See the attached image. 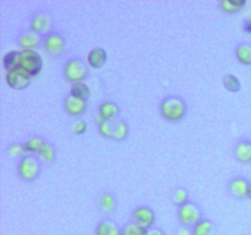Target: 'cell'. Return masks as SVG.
Here are the masks:
<instances>
[{
  "label": "cell",
  "mask_w": 251,
  "mask_h": 235,
  "mask_svg": "<svg viewBox=\"0 0 251 235\" xmlns=\"http://www.w3.org/2000/svg\"><path fill=\"white\" fill-rule=\"evenodd\" d=\"M173 202L174 205H176L178 207L185 205L186 202H189V192L186 188H176L173 192Z\"/></svg>",
  "instance_id": "27"
},
{
  "label": "cell",
  "mask_w": 251,
  "mask_h": 235,
  "mask_svg": "<svg viewBox=\"0 0 251 235\" xmlns=\"http://www.w3.org/2000/svg\"><path fill=\"white\" fill-rule=\"evenodd\" d=\"M113 130H114V125L112 124V121H104L102 124L98 125V131L102 135L103 137H107V139H112L113 137Z\"/></svg>",
  "instance_id": "29"
},
{
  "label": "cell",
  "mask_w": 251,
  "mask_h": 235,
  "mask_svg": "<svg viewBox=\"0 0 251 235\" xmlns=\"http://www.w3.org/2000/svg\"><path fill=\"white\" fill-rule=\"evenodd\" d=\"M86 107H87L86 100L76 98L71 94H69L64 100V109L69 115H73V117H81L86 112Z\"/></svg>",
  "instance_id": "13"
},
{
  "label": "cell",
  "mask_w": 251,
  "mask_h": 235,
  "mask_svg": "<svg viewBox=\"0 0 251 235\" xmlns=\"http://www.w3.org/2000/svg\"><path fill=\"white\" fill-rule=\"evenodd\" d=\"M98 114L107 121H112L120 114V107L113 100H104L98 108Z\"/></svg>",
  "instance_id": "14"
},
{
  "label": "cell",
  "mask_w": 251,
  "mask_h": 235,
  "mask_svg": "<svg viewBox=\"0 0 251 235\" xmlns=\"http://www.w3.org/2000/svg\"><path fill=\"white\" fill-rule=\"evenodd\" d=\"M20 63V51L11 50L7 51L2 58V66L6 71L12 70V69L17 68Z\"/></svg>",
  "instance_id": "24"
},
{
  "label": "cell",
  "mask_w": 251,
  "mask_h": 235,
  "mask_svg": "<svg viewBox=\"0 0 251 235\" xmlns=\"http://www.w3.org/2000/svg\"><path fill=\"white\" fill-rule=\"evenodd\" d=\"M41 42L42 37L39 34L34 33L31 29L24 31L17 37V44L21 47L22 50H29V49H33L34 50V48L41 46Z\"/></svg>",
  "instance_id": "12"
},
{
  "label": "cell",
  "mask_w": 251,
  "mask_h": 235,
  "mask_svg": "<svg viewBox=\"0 0 251 235\" xmlns=\"http://www.w3.org/2000/svg\"><path fill=\"white\" fill-rule=\"evenodd\" d=\"M178 219L181 227L191 228L193 229L199 222L203 219L202 211L195 202H186L185 205L178 207Z\"/></svg>",
  "instance_id": "3"
},
{
  "label": "cell",
  "mask_w": 251,
  "mask_h": 235,
  "mask_svg": "<svg viewBox=\"0 0 251 235\" xmlns=\"http://www.w3.org/2000/svg\"><path fill=\"white\" fill-rule=\"evenodd\" d=\"M228 190L233 197L238 200H244L249 198V193L251 190V183L247 178L242 175L234 176L228 184Z\"/></svg>",
  "instance_id": "8"
},
{
  "label": "cell",
  "mask_w": 251,
  "mask_h": 235,
  "mask_svg": "<svg viewBox=\"0 0 251 235\" xmlns=\"http://www.w3.org/2000/svg\"><path fill=\"white\" fill-rule=\"evenodd\" d=\"M235 159L243 164L251 163V140L250 139H242L235 143L234 146Z\"/></svg>",
  "instance_id": "11"
},
{
  "label": "cell",
  "mask_w": 251,
  "mask_h": 235,
  "mask_svg": "<svg viewBox=\"0 0 251 235\" xmlns=\"http://www.w3.org/2000/svg\"><path fill=\"white\" fill-rule=\"evenodd\" d=\"M98 205L103 213H110L115 208V197L109 192L102 193L98 198Z\"/></svg>",
  "instance_id": "22"
},
{
  "label": "cell",
  "mask_w": 251,
  "mask_h": 235,
  "mask_svg": "<svg viewBox=\"0 0 251 235\" xmlns=\"http://www.w3.org/2000/svg\"><path fill=\"white\" fill-rule=\"evenodd\" d=\"M146 235H164V233L158 228H151V229L147 230Z\"/></svg>",
  "instance_id": "34"
},
{
  "label": "cell",
  "mask_w": 251,
  "mask_h": 235,
  "mask_svg": "<svg viewBox=\"0 0 251 235\" xmlns=\"http://www.w3.org/2000/svg\"><path fill=\"white\" fill-rule=\"evenodd\" d=\"M55 156H56L55 147H54L51 143H49V142H46V143H44V146L42 147L41 152L38 153L39 159H43V161H46L47 163H51V162H54Z\"/></svg>",
  "instance_id": "26"
},
{
  "label": "cell",
  "mask_w": 251,
  "mask_h": 235,
  "mask_svg": "<svg viewBox=\"0 0 251 235\" xmlns=\"http://www.w3.org/2000/svg\"><path fill=\"white\" fill-rule=\"evenodd\" d=\"M249 198L251 200V190H250V193H249Z\"/></svg>",
  "instance_id": "35"
},
{
  "label": "cell",
  "mask_w": 251,
  "mask_h": 235,
  "mask_svg": "<svg viewBox=\"0 0 251 235\" xmlns=\"http://www.w3.org/2000/svg\"><path fill=\"white\" fill-rule=\"evenodd\" d=\"M44 143H46V141H44L42 137L33 136L29 140H27V141L24 143L25 151L29 154H36V153L38 154L39 152H41L42 147L44 146Z\"/></svg>",
  "instance_id": "21"
},
{
  "label": "cell",
  "mask_w": 251,
  "mask_h": 235,
  "mask_svg": "<svg viewBox=\"0 0 251 235\" xmlns=\"http://www.w3.org/2000/svg\"><path fill=\"white\" fill-rule=\"evenodd\" d=\"M107 58L108 55L105 49L100 48V47H98V48H93L87 55L88 65L93 69H100L104 65L105 61H107Z\"/></svg>",
  "instance_id": "15"
},
{
  "label": "cell",
  "mask_w": 251,
  "mask_h": 235,
  "mask_svg": "<svg viewBox=\"0 0 251 235\" xmlns=\"http://www.w3.org/2000/svg\"><path fill=\"white\" fill-rule=\"evenodd\" d=\"M176 235H194V234H193V229H191V228L180 227L178 230H176Z\"/></svg>",
  "instance_id": "32"
},
{
  "label": "cell",
  "mask_w": 251,
  "mask_h": 235,
  "mask_svg": "<svg viewBox=\"0 0 251 235\" xmlns=\"http://www.w3.org/2000/svg\"><path fill=\"white\" fill-rule=\"evenodd\" d=\"M194 235H213L215 234V224L212 220L203 218L201 222H199L195 227L193 228Z\"/></svg>",
  "instance_id": "19"
},
{
  "label": "cell",
  "mask_w": 251,
  "mask_h": 235,
  "mask_svg": "<svg viewBox=\"0 0 251 235\" xmlns=\"http://www.w3.org/2000/svg\"><path fill=\"white\" fill-rule=\"evenodd\" d=\"M87 130V124L83 120H76L73 125V132L75 135H83Z\"/></svg>",
  "instance_id": "31"
},
{
  "label": "cell",
  "mask_w": 251,
  "mask_h": 235,
  "mask_svg": "<svg viewBox=\"0 0 251 235\" xmlns=\"http://www.w3.org/2000/svg\"><path fill=\"white\" fill-rule=\"evenodd\" d=\"M127 135H129V125L124 120H120L114 125V130H113V140L118 142H122L126 140Z\"/></svg>",
  "instance_id": "23"
},
{
  "label": "cell",
  "mask_w": 251,
  "mask_h": 235,
  "mask_svg": "<svg viewBox=\"0 0 251 235\" xmlns=\"http://www.w3.org/2000/svg\"><path fill=\"white\" fill-rule=\"evenodd\" d=\"M31 31L39 34L41 37H47L50 34L51 27H53V20L47 15L46 12H37L31 19Z\"/></svg>",
  "instance_id": "7"
},
{
  "label": "cell",
  "mask_w": 251,
  "mask_h": 235,
  "mask_svg": "<svg viewBox=\"0 0 251 235\" xmlns=\"http://www.w3.org/2000/svg\"><path fill=\"white\" fill-rule=\"evenodd\" d=\"M159 113L167 121H180L188 113V104L181 97L168 95L159 104Z\"/></svg>",
  "instance_id": "1"
},
{
  "label": "cell",
  "mask_w": 251,
  "mask_h": 235,
  "mask_svg": "<svg viewBox=\"0 0 251 235\" xmlns=\"http://www.w3.org/2000/svg\"><path fill=\"white\" fill-rule=\"evenodd\" d=\"M132 222L139 224L144 229L149 230L153 228L154 220H156V214L153 211L147 206H139L132 211Z\"/></svg>",
  "instance_id": "10"
},
{
  "label": "cell",
  "mask_w": 251,
  "mask_h": 235,
  "mask_svg": "<svg viewBox=\"0 0 251 235\" xmlns=\"http://www.w3.org/2000/svg\"><path fill=\"white\" fill-rule=\"evenodd\" d=\"M5 81H6L7 86L12 88V90L22 91L26 90L31 85L32 76L27 71H25L24 69L17 66V68L12 69V70L6 71Z\"/></svg>",
  "instance_id": "6"
},
{
  "label": "cell",
  "mask_w": 251,
  "mask_h": 235,
  "mask_svg": "<svg viewBox=\"0 0 251 235\" xmlns=\"http://www.w3.org/2000/svg\"><path fill=\"white\" fill-rule=\"evenodd\" d=\"M96 235H122V229L113 220L104 219L96 227Z\"/></svg>",
  "instance_id": "16"
},
{
  "label": "cell",
  "mask_w": 251,
  "mask_h": 235,
  "mask_svg": "<svg viewBox=\"0 0 251 235\" xmlns=\"http://www.w3.org/2000/svg\"><path fill=\"white\" fill-rule=\"evenodd\" d=\"M243 29L245 33L251 34V19H245L243 22Z\"/></svg>",
  "instance_id": "33"
},
{
  "label": "cell",
  "mask_w": 251,
  "mask_h": 235,
  "mask_svg": "<svg viewBox=\"0 0 251 235\" xmlns=\"http://www.w3.org/2000/svg\"><path fill=\"white\" fill-rule=\"evenodd\" d=\"M70 94L74 95L76 98H80V99L86 100L90 98L91 95V90L88 87V85H86L85 82H77V83H73L71 85V90H70Z\"/></svg>",
  "instance_id": "20"
},
{
  "label": "cell",
  "mask_w": 251,
  "mask_h": 235,
  "mask_svg": "<svg viewBox=\"0 0 251 235\" xmlns=\"http://www.w3.org/2000/svg\"><path fill=\"white\" fill-rule=\"evenodd\" d=\"M88 75L87 66L80 58H71L64 66V76L69 82H83Z\"/></svg>",
  "instance_id": "5"
},
{
  "label": "cell",
  "mask_w": 251,
  "mask_h": 235,
  "mask_svg": "<svg viewBox=\"0 0 251 235\" xmlns=\"http://www.w3.org/2000/svg\"><path fill=\"white\" fill-rule=\"evenodd\" d=\"M43 46L47 53L51 56H60L64 53V48H65V38L63 34L58 33V32H51L43 39Z\"/></svg>",
  "instance_id": "9"
},
{
  "label": "cell",
  "mask_w": 251,
  "mask_h": 235,
  "mask_svg": "<svg viewBox=\"0 0 251 235\" xmlns=\"http://www.w3.org/2000/svg\"><path fill=\"white\" fill-rule=\"evenodd\" d=\"M7 153H9L11 157H21V158L26 156V154H28L26 151H25L24 143L10 144V146L7 147Z\"/></svg>",
  "instance_id": "30"
},
{
  "label": "cell",
  "mask_w": 251,
  "mask_h": 235,
  "mask_svg": "<svg viewBox=\"0 0 251 235\" xmlns=\"http://www.w3.org/2000/svg\"><path fill=\"white\" fill-rule=\"evenodd\" d=\"M235 58L240 64L245 66L251 65V44L250 43H240L235 48Z\"/></svg>",
  "instance_id": "17"
},
{
  "label": "cell",
  "mask_w": 251,
  "mask_h": 235,
  "mask_svg": "<svg viewBox=\"0 0 251 235\" xmlns=\"http://www.w3.org/2000/svg\"><path fill=\"white\" fill-rule=\"evenodd\" d=\"M146 229L140 227L136 223L131 222L129 224L125 225L122 229V235H146Z\"/></svg>",
  "instance_id": "28"
},
{
  "label": "cell",
  "mask_w": 251,
  "mask_h": 235,
  "mask_svg": "<svg viewBox=\"0 0 251 235\" xmlns=\"http://www.w3.org/2000/svg\"><path fill=\"white\" fill-rule=\"evenodd\" d=\"M41 159L36 154H26L25 157L20 158L19 164H17V174L24 181L36 180L41 174Z\"/></svg>",
  "instance_id": "2"
},
{
  "label": "cell",
  "mask_w": 251,
  "mask_h": 235,
  "mask_svg": "<svg viewBox=\"0 0 251 235\" xmlns=\"http://www.w3.org/2000/svg\"><path fill=\"white\" fill-rule=\"evenodd\" d=\"M247 5V0H222L220 9L226 14H235Z\"/></svg>",
  "instance_id": "18"
},
{
  "label": "cell",
  "mask_w": 251,
  "mask_h": 235,
  "mask_svg": "<svg viewBox=\"0 0 251 235\" xmlns=\"http://www.w3.org/2000/svg\"><path fill=\"white\" fill-rule=\"evenodd\" d=\"M19 66L33 77V76L38 75L43 69V59H42L41 54L33 49L20 50Z\"/></svg>",
  "instance_id": "4"
},
{
  "label": "cell",
  "mask_w": 251,
  "mask_h": 235,
  "mask_svg": "<svg viewBox=\"0 0 251 235\" xmlns=\"http://www.w3.org/2000/svg\"><path fill=\"white\" fill-rule=\"evenodd\" d=\"M223 86L226 87V90L229 91L232 93H238L242 90V82H240L239 78L237 77L233 73H227V75L223 77Z\"/></svg>",
  "instance_id": "25"
}]
</instances>
